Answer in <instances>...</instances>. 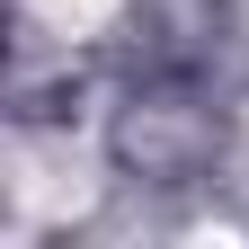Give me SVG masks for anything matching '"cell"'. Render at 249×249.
<instances>
[{
	"mask_svg": "<svg viewBox=\"0 0 249 249\" xmlns=\"http://www.w3.org/2000/svg\"><path fill=\"white\" fill-rule=\"evenodd\" d=\"M45 27H62V36H89V27H107L116 18V0H27Z\"/></svg>",
	"mask_w": 249,
	"mask_h": 249,
	"instance_id": "6da1fadb",
	"label": "cell"
}]
</instances>
